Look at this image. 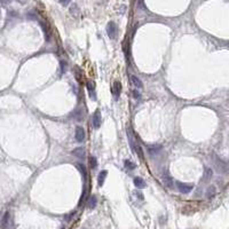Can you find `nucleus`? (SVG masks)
<instances>
[{
  "mask_svg": "<svg viewBox=\"0 0 229 229\" xmlns=\"http://www.w3.org/2000/svg\"><path fill=\"white\" fill-rule=\"evenodd\" d=\"M107 33L109 36L110 39H116L118 34V28H117L115 22H109L107 25Z\"/></svg>",
  "mask_w": 229,
  "mask_h": 229,
  "instance_id": "nucleus-1",
  "label": "nucleus"
},
{
  "mask_svg": "<svg viewBox=\"0 0 229 229\" xmlns=\"http://www.w3.org/2000/svg\"><path fill=\"white\" fill-rule=\"evenodd\" d=\"M77 169H79L80 173L83 174L84 179H86V178H87V171H86V167H85V165H84V164L78 163V164H77Z\"/></svg>",
  "mask_w": 229,
  "mask_h": 229,
  "instance_id": "nucleus-19",
  "label": "nucleus"
},
{
  "mask_svg": "<svg viewBox=\"0 0 229 229\" xmlns=\"http://www.w3.org/2000/svg\"><path fill=\"white\" fill-rule=\"evenodd\" d=\"M134 194H135L136 196L139 197V198H140V199H143V196H142V194L140 193V191H135V193H134Z\"/></svg>",
  "mask_w": 229,
  "mask_h": 229,
  "instance_id": "nucleus-25",
  "label": "nucleus"
},
{
  "mask_svg": "<svg viewBox=\"0 0 229 229\" xmlns=\"http://www.w3.org/2000/svg\"><path fill=\"white\" fill-rule=\"evenodd\" d=\"M162 148H163V147L159 146V144H154V146H149V148H148V151H149L151 155H155V154L160 153Z\"/></svg>",
  "mask_w": 229,
  "mask_h": 229,
  "instance_id": "nucleus-15",
  "label": "nucleus"
},
{
  "mask_svg": "<svg viewBox=\"0 0 229 229\" xmlns=\"http://www.w3.org/2000/svg\"><path fill=\"white\" fill-rule=\"evenodd\" d=\"M132 95H133V97H134V99H140V97H141V94L139 93V91H138V90H133L132 91Z\"/></svg>",
  "mask_w": 229,
  "mask_h": 229,
  "instance_id": "nucleus-22",
  "label": "nucleus"
},
{
  "mask_svg": "<svg viewBox=\"0 0 229 229\" xmlns=\"http://www.w3.org/2000/svg\"><path fill=\"white\" fill-rule=\"evenodd\" d=\"M124 166L126 167L127 169H134L136 167V165H135V163H133L132 160H128V159H126V160H124Z\"/></svg>",
  "mask_w": 229,
  "mask_h": 229,
  "instance_id": "nucleus-20",
  "label": "nucleus"
},
{
  "mask_svg": "<svg viewBox=\"0 0 229 229\" xmlns=\"http://www.w3.org/2000/svg\"><path fill=\"white\" fill-rule=\"evenodd\" d=\"M213 175V171L210 167H206L205 171H204V181H209V180L212 179Z\"/></svg>",
  "mask_w": 229,
  "mask_h": 229,
  "instance_id": "nucleus-17",
  "label": "nucleus"
},
{
  "mask_svg": "<svg viewBox=\"0 0 229 229\" xmlns=\"http://www.w3.org/2000/svg\"><path fill=\"white\" fill-rule=\"evenodd\" d=\"M120 92H122V84L119 81H115L112 85V94L116 100H118V97H119Z\"/></svg>",
  "mask_w": 229,
  "mask_h": 229,
  "instance_id": "nucleus-6",
  "label": "nucleus"
},
{
  "mask_svg": "<svg viewBox=\"0 0 229 229\" xmlns=\"http://www.w3.org/2000/svg\"><path fill=\"white\" fill-rule=\"evenodd\" d=\"M101 123H102V117H101V112L99 110H96L94 112L93 117H92V124H93L94 128H99L101 126Z\"/></svg>",
  "mask_w": 229,
  "mask_h": 229,
  "instance_id": "nucleus-4",
  "label": "nucleus"
},
{
  "mask_svg": "<svg viewBox=\"0 0 229 229\" xmlns=\"http://www.w3.org/2000/svg\"><path fill=\"white\" fill-rule=\"evenodd\" d=\"M87 88H88V92H90V96L92 100H96V95H95V86H94V83H91L88 81L87 83Z\"/></svg>",
  "mask_w": 229,
  "mask_h": 229,
  "instance_id": "nucleus-11",
  "label": "nucleus"
},
{
  "mask_svg": "<svg viewBox=\"0 0 229 229\" xmlns=\"http://www.w3.org/2000/svg\"><path fill=\"white\" fill-rule=\"evenodd\" d=\"M12 0H0V3H9Z\"/></svg>",
  "mask_w": 229,
  "mask_h": 229,
  "instance_id": "nucleus-26",
  "label": "nucleus"
},
{
  "mask_svg": "<svg viewBox=\"0 0 229 229\" xmlns=\"http://www.w3.org/2000/svg\"><path fill=\"white\" fill-rule=\"evenodd\" d=\"M72 155H73V156H76L77 158H85V155H86V153H85V149L80 147V148H77V149L73 150Z\"/></svg>",
  "mask_w": 229,
  "mask_h": 229,
  "instance_id": "nucleus-12",
  "label": "nucleus"
},
{
  "mask_svg": "<svg viewBox=\"0 0 229 229\" xmlns=\"http://www.w3.org/2000/svg\"><path fill=\"white\" fill-rule=\"evenodd\" d=\"M27 17H29V18H31V20H37L36 15H33V14H31V13L27 14Z\"/></svg>",
  "mask_w": 229,
  "mask_h": 229,
  "instance_id": "nucleus-24",
  "label": "nucleus"
},
{
  "mask_svg": "<svg viewBox=\"0 0 229 229\" xmlns=\"http://www.w3.org/2000/svg\"><path fill=\"white\" fill-rule=\"evenodd\" d=\"M71 117H72L75 120H77V122H80V120L83 119V110L77 109V110H75V111H72Z\"/></svg>",
  "mask_w": 229,
  "mask_h": 229,
  "instance_id": "nucleus-13",
  "label": "nucleus"
},
{
  "mask_svg": "<svg viewBox=\"0 0 229 229\" xmlns=\"http://www.w3.org/2000/svg\"><path fill=\"white\" fill-rule=\"evenodd\" d=\"M79 13H80V10H79V8H78V6H77L76 3L71 5V7H70V14L73 15V16H78Z\"/></svg>",
  "mask_w": 229,
  "mask_h": 229,
  "instance_id": "nucleus-18",
  "label": "nucleus"
},
{
  "mask_svg": "<svg viewBox=\"0 0 229 229\" xmlns=\"http://www.w3.org/2000/svg\"><path fill=\"white\" fill-rule=\"evenodd\" d=\"M133 182H134V186H135L136 188H139V189H143V188H146V186H147L146 181H144L142 178H139V176L134 178Z\"/></svg>",
  "mask_w": 229,
  "mask_h": 229,
  "instance_id": "nucleus-9",
  "label": "nucleus"
},
{
  "mask_svg": "<svg viewBox=\"0 0 229 229\" xmlns=\"http://www.w3.org/2000/svg\"><path fill=\"white\" fill-rule=\"evenodd\" d=\"M162 180H163L164 186L167 187V188H172L174 186V181H173L172 176H169V174H167V173H164L163 176H162Z\"/></svg>",
  "mask_w": 229,
  "mask_h": 229,
  "instance_id": "nucleus-5",
  "label": "nucleus"
},
{
  "mask_svg": "<svg viewBox=\"0 0 229 229\" xmlns=\"http://www.w3.org/2000/svg\"><path fill=\"white\" fill-rule=\"evenodd\" d=\"M76 140L78 142H83L85 140V131L83 127L77 126L76 127Z\"/></svg>",
  "mask_w": 229,
  "mask_h": 229,
  "instance_id": "nucleus-7",
  "label": "nucleus"
},
{
  "mask_svg": "<svg viewBox=\"0 0 229 229\" xmlns=\"http://www.w3.org/2000/svg\"><path fill=\"white\" fill-rule=\"evenodd\" d=\"M96 204H97L96 196L92 195V196L90 197V199H88V202H87V207H88V209H91V210H93V209H95Z\"/></svg>",
  "mask_w": 229,
  "mask_h": 229,
  "instance_id": "nucleus-14",
  "label": "nucleus"
},
{
  "mask_svg": "<svg viewBox=\"0 0 229 229\" xmlns=\"http://www.w3.org/2000/svg\"><path fill=\"white\" fill-rule=\"evenodd\" d=\"M59 3H60L62 6H68V5L71 3V0H59Z\"/></svg>",
  "mask_w": 229,
  "mask_h": 229,
  "instance_id": "nucleus-23",
  "label": "nucleus"
},
{
  "mask_svg": "<svg viewBox=\"0 0 229 229\" xmlns=\"http://www.w3.org/2000/svg\"><path fill=\"white\" fill-rule=\"evenodd\" d=\"M176 188L179 190L181 194H189L194 188V185L193 183H183V182H180L178 181L176 182Z\"/></svg>",
  "mask_w": 229,
  "mask_h": 229,
  "instance_id": "nucleus-2",
  "label": "nucleus"
},
{
  "mask_svg": "<svg viewBox=\"0 0 229 229\" xmlns=\"http://www.w3.org/2000/svg\"><path fill=\"white\" fill-rule=\"evenodd\" d=\"M90 165H91V167L93 169H95L97 167V160H96V158L94 156H92V157H90Z\"/></svg>",
  "mask_w": 229,
  "mask_h": 229,
  "instance_id": "nucleus-21",
  "label": "nucleus"
},
{
  "mask_svg": "<svg viewBox=\"0 0 229 229\" xmlns=\"http://www.w3.org/2000/svg\"><path fill=\"white\" fill-rule=\"evenodd\" d=\"M131 83L136 88H142L143 87V84L141 81V79L138 76H134V75H131Z\"/></svg>",
  "mask_w": 229,
  "mask_h": 229,
  "instance_id": "nucleus-8",
  "label": "nucleus"
},
{
  "mask_svg": "<svg viewBox=\"0 0 229 229\" xmlns=\"http://www.w3.org/2000/svg\"><path fill=\"white\" fill-rule=\"evenodd\" d=\"M213 160H214V165H216V169H218V172H221V173L227 172V164L223 160H221L219 157L216 156Z\"/></svg>",
  "mask_w": 229,
  "mask_h": 229,
  "instance_id": "nucleus-3",
  "label": "nucleus"
},
{
  "mask_svg": "<svg viewBox=\"0 0 229 229\" xmlns=\"http://www.w3.org/2000/svg\"><path fill=\"white\" fill-rule=\"evenodd\" d=\"M0 16H1V12H0Z\"/></svg>",
  "mask_w": 229,
  "mask_h": 229,
  "instance_id": "nucleus-27",
  "label": "nucleus"
},
{
  "mask_svg": "<svg viewBox=\"0 0 229 229\" xmlns=\"http://www.w3.org/2000/svg\"><path fill=\"white\" fill-rule=\"evenodd\" d=\"M216 187L214 186H210L206 190V197L207 198H213V197L216 196Z\"/></svg>",
  "mask_w": 229,
  "mask_h": 229,
  "instance_id": "nucleus-16",
  "label": "nucleus"
},
{
  "mask_svg": "<svg viewBox=\"0 0 229 229\" xmlns=\"http://www.w3.org/2000/svg\"><path fill=\"white\" fill-rule=\"evenodd\" d=\"M107 175H108V172H107L106 169H103V171H101V172L99 173V176H97V185H99V187L103 186Z\"/></svg>",
  "mask_w": 229,
  "mask_h": 229,
  "instance_id": "nucleus-10",
  "label": "nucleus"
}]
</instances>
